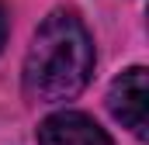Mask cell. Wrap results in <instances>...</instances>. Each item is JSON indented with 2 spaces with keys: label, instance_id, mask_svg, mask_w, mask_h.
<instances>
[{
  "label": "cell",
  "instance_id": "6da1fadb",
  "mask_svg": "<svg viewBox=\"0 0 149 145\" xmlns=\"http://www.w3.org/2000/svg\"><path fill=\"white\" fill-rule=\"evenodd\" d=\"M94 76V41L73 10H52L24 55V93L35 104H63L83 93Z\"/></svg>",
  "mask_w": 149,
  "mask_h": 145
},
{
  "label": "cell",
  "instance_id": "7a4b0ae2",
  "mask_svg": "<svg viewBox=\"0 0 149 145\" xmlns=\"http://www.w3.org/2000/svg\"><path fill=\"white\" fill-rule=\"evenodd\" d=\"M108 110L139 142L149 138V72L142 66L125 69L108 90Z\"/></svg>",
  "mask_w": 149,
  "mask_h": 145
},
{
  "label": "cell",
  "instance_id": "3957f363",
  "mask_svg": "<svg viewBox=\"0 0 149 145\" xmlns=\"http://www.w3.org/2000/svg\"><path fill=\"white\" fill-rule=\"evenodd\" d=\"M38 145H114V142L90 114L56 110L38 124Z\"/></svg>",
  "mask_w": 149,
  "mask_h": 145
},
{
  "label": "cell",
  "instance_id": "277c9868",
  "mask_svg": "<svg viewBox=\"0 0 149 145\" xmlns=\"http://www.w3.org/2000/svg\"><path fill=\"white\" fill-rule=\"evenodd\" d=\"M7 35H10V24H7V10H3V3H0V52H3V45H7Z\"/></svg>",
  "mask_w": 149,
  "mask_h": 145
}]
</instances>
